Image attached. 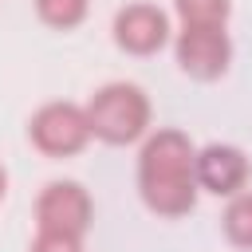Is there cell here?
<instances>
[{"instance_id": "4", "label": "cell", "mask_w": 252, "mask_h": 252, "mask_svg": "<svg viewBox=\"0 0 252 252\" xmlns=\"http://www.w3.org/2000/svg\"><path fill=\"white\" fill-rule=\"evenodd\" d=\"M177 67L189 79H220L232 59V43L224 35V24H185L177 35Z\"/></svg>"}, {"instance_id": "6", "label": "cell", "mask_w": 252, "mask_h": 252, "mask_svg": "<svg viewBox=\"0 0 252 252\" xmlns=\"http://www.w3.org/2000/svg\"><path fill=\"white\" fill-rule=\"evenodd\" d=\"M169 39V20L154 4H126L114 16V43L130 55H154Z\"/></svg>"}, {"instance_id": "2", "label": "cell", "mask_w": 252, "mask_h": 252, "mask_svg": "<svg viewBox=\"0 0 252 252\" xmlns=\"http://www.w3.org/2000/svg\"><path fill=\"white\" fill-rule=\"evenodd\" d=\"M87 122H91V138L106 146L138 142L150 130V98L134 83H106L91 94Z\"/></svg>"}, {"instance_id": "11", "label": "cell", "mask_w": 252, "mask_h": 252, "mask_svg": "<svg viewBox=\"0 0 252 252\" xmlns=\"http://www.w3.org/2000/svg\"><path fill=\"white\" fill-rule=\"evenodd\" d=\"M32 252H83L79 236H63V232H39Z\"/></svg>"}, {"instance_id": "3", "label": "cell", "mask_w": 252, "mask_h": 252, "mask_svg": "<svg viewBox=\"0 0 252 252\" xmlns=\"http://www.w3.org/2000/svg\"><path fill=\"white\" fill-rule=\"evenodd\" d=\"M28 134L35 142V150L51 154V158H71L91 142V122H87V106L75 102H43L32 122Z\"/></svg>"}, {"instance_id": "12", "label": "cell", "mask_w": 252, "mask_h": 252, "mask_svg": "<svg viewBox=\"0 0 252 252\" xmlns=\"http://www.w3.org/2000/svg\"><path fill=\"white\" fill-rule=\"evenodd\" d=\"M4 189H8V173L0 169V197H4Z\"/></svg>"}, {"instance_id": "9", "label": "cell", "mask_w": 252, "mask_h": 252, "mask_svg": "<svg viewBox=\"0 0 252 252\" xmlns=\"http://www.w3.org/2000/svg\"><path fill=\"white\" fill-rule=\"evenodd\" d=\"M87 8H91V0H35L39 20H43L47 28H59V32L79 28V24L87 20Z\"/></svg>"}, {"instance_id": "7", "label": "cell", "mask_w": 252, "mask_h": 252, "mask_svg": "<svg viewBox=\"0 0 252 252\" xmlns=\"http://www.w3.org/2000/svg\"><path fill=\"white\" fill-rule=\"evenodd\" d=\"M248 181V158L236 146H205L197 150V185L217 193V197H236Z\"/></svg>"}, {"instance_id": "10", "label": "cell", "mask_w": 252, "mask_h": 252, "mask_svg": "<svg viewBox=\"0 0 252 252\" xmlns=\"http://www.w3.org/2000/svg\"><path fill=\"white\" fill-rule=\"evenodd\" d=\"M181 24H224L228 0H173Z\"/></svg>"}, {"instance_id": "1", "label": "cell", "mask_w": 252, "mask_h": 252, "mask_svg": "<svg viewBox=\"0 0 252 252\" xmlns=\"http://www.w3.org/2000/svg\"><path fill=\"white\" fill-rule=\"evenodd\" d=\"M138 193L158 217H185L197 205V150L181 130H158L138 154Z\"/></svg>"}, {"instance_id": "5", "label": "cell", "mask_w": 252, "mask_h": 252, "mask_svg": "<svg viewBox=\"0 0 252 252\" xmlns=\"http://www.w3.org/2000/svg\"><path fill=\"white\" fill-rule=\"evenodd\" d=\"M35 224L39 232H63L79 236L91 228V197L79 181H51L35 201Z\"/></svg>"}, {"instance_id": "8", "label": "cell", "mask_w": 252, "mask_h": 252, "mask_svg": "<svg viewBox=\"0 0 252 252\" xmlns=\"http://www.w3.org/2000/svg\"><path fill=\"white\" fill-rule=\"evenodd\" d=\"M224 236L236 248H252V193H236L224 209Z\"/></svg>"}]
</instances>
